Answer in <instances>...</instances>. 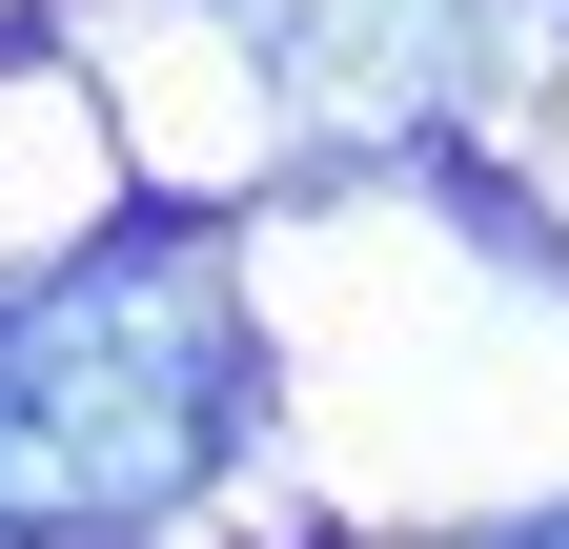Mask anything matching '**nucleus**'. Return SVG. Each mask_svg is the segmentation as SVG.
Masks as SVG:
<instances>
[{"label": "nucleus", "mask_w": 569, "mask_h": 549, "mask_svg": "<svg viewBox=\"0 0 569 549\" xmlns=\"http://www.w3.org/2000/svg\"><path fill=\"white\" fill-rule=\"evenodd\" d=\"M509 549H569V509H549V529H509Z\"/></svg>", "instance_id": "obj_3"}, {"label": "nucleus", "mask_w": 569, "mask_h": 549, "mask_svg": "<svg viewBox=\"0 0 569 549\" xmlns=\"http://www.w3.org/2000/svg\"><path fill=\"white\" fill-rule=\"evenodd\" d=\"M244 21V61L306 122H346V143H387V122H427L468 82V0H224Z\"/></svg>", "instance_id": "obj_2"}, {"label": "nucleus", "mask_w": 569, "mask_h": 549, "mask_svg": "<svg viewBox=\"0 0 569 549\" xmlns=\"http://www.w3.org/2000/svg\"><path fill=\"white\" fill-rule=\"evenodd\" d=\"M244 407H264L244 286L183 224H122L0 286V549H142L244 448Z\"/></svg>", "instance_id": "obj_1"}]
</instances>
